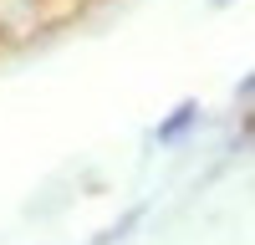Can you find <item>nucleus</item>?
Listing matches in <instances>:
<instances>
[{"mask_svg": "<svg viewBox=\"0 0 255 245\" xmlns=\"http://www.w3.org/2000/svg\"><path fill=\"white\" fill-rule=\"evenodd\" d=\"M189 122H194V108H179V118H168V122H163V133H158V138H174L179 128H189Z\"/></svg>", "mask_w": 255, "mask_h": 245, "instance_id": "obj_1", "label": "nucleus"}]
</instances>
